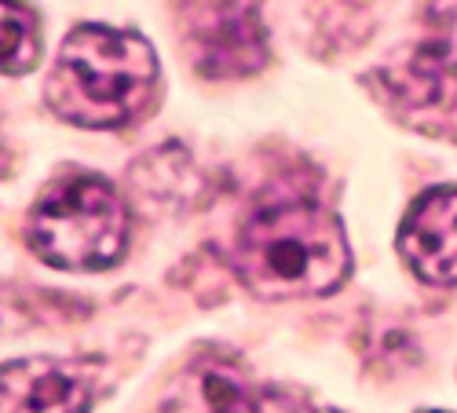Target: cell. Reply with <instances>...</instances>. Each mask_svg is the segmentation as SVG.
<instances>
[{"mask_svg":"<svg viewBox=\"0 0 457 413\" xmlns=\"http://www.w3.org/2000/svg\"><path fill=\"white\" fill-rule=\"evenodd\" d=\"M235 271L263 300L326 296L345 285L352 249L337 212L322 202L275 198L242 223Z\"/></svg>","mask_w":457,"mask_h":413,"instance_id":"obj_1","label":"cell"},{"mask_svg":"<svg viewBox=\"0 0 457 413\" xmlns=\"http://www.w3.org/2000/svg\"><path fill=\"white\" fill-rule=\"evenodd\" d=\"M183 45L202 78H249L268 62V33L260 22V0H187Z\"/></svg>","mask_w":457,"mask_h":413,"instance_id":"obj_4","label":"cell"},{"mask_svg":"<svg viewBox=\"0 0 457 413\" xmlns=\"http://www.w3.org/2000/svg\"><path fill=\"white\" fill-rule=\"evenodd\" d=\"M158 85V55L139 33L78 26L48 73V106L81 128H121L150 103Z\"/></svg>","mask_w":457,"mask_h":413,"instance_id":"obj_2","label":"cell"},{"mask_svg":"<svg viewBox=\"0 0 457 413\" xmlns=\"http://www.w3.org/2000/svg\"><path fill=\"white\" fill-rule=\"evenodd\" d=\"M26 238L48 268L103 271L129 249V209L106 179L70 176L33 205Z\"/></svg>","mask_w":457,"mask_h":413,"instance_id":"obj_3","label":"cell"},{"mask_svg":"<svg viewBox=\"0 0 457 413\" xmlns=\"http://www.w3.org/2000/svg\"><path fill=\"white\" fill-rule=\"evenodd\" d=\"M96 399V381L85 362L19 359L0 366V413H85Z\"/></svg>","mask_w":457,"mask_h":413,"instance_id":"obj_7","label":"cell"},{"mask_svg":"<svg viewBox=\"0 0 457 413\" xmlns=\"http://www.w3.org/2000/svg\"><path fill=\"white\" fill-rule=\"evenodd\" d=\"M388 95L410 110H432L457 99V4H436L417 45L377 73Z\"/></svg>","mask_w":457,"mask_h":413,"instance_id":"obj_5","label":"cell"},{"mask_svg":"<svg viewBox=\"0 0 457 413\" xmlns=\"http://www.w3.org/2000/svg\"><path fill=\"white\" fill-rule=\"evenodd\" d=\"M165 413H319L303 395L260 384L231 359H202L172 388Z\"/></svg>","mask_w":457,"mask_h":413,"instance_id":"obj_6","label":"cell"},{"mask_svg":"<svg viewBox=\"0 0 457 413\" xmlns=\"http://www.w3.org/2000/svg\"><path fill=\"white\" fill-rule=\"evenodd\" d=\"M399 252L432 285L457 282V186H432L399 227Z\"/></svg>","mask_w":457,"mask_h":413,"instance_id":"obj_8","label":"cell"},{"mask_svg":"<svg viewBox=\"0 0 457 413\" xmlns=\"http://www.w3.org/2000/svg\"><path fill=\"white\" fill-rule=\"evenodd\" d=\"M41 59V22L22 0H0V73H26Z\"/></svg>","mask_w":457,"mask_h":413,"instance_id":"obj_9","label":"cell"},{"mask_svg":"<svg viewBox=\"0 0 457 413\" xmlns=\"http://www.w3.org/2000/svg\"><path fill=\"white\" fill-rule=\"evenodd\" d=\"M8 169V146H4V136H0V172Z\"/></svg>","mask_w":457,"mask_h":413,"instance_id":"obj_10","label":"cell"},{"mask_svg":"<svg viewBox=\"0 0 457 413\" xmlns=\"http://www.w3.org/2000/svg\"><path fill=\"white\" fill-rule=\"evenodd\" d=\"M428 413H436V409H428Z\"/></svg>","mask_w":457,"mask_h":413,"instance_id":"obj_11","label":"cell"}]
</instances>
